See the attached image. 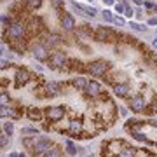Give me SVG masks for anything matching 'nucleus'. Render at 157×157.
<instances>
[{"label":"nucleus","mask_w":157,"mask_h":157,"mask_svg":"<svg viewBox=\"0 0 157 157\" xmlns=\"http://www.w3.org/2000/svg\"><path fill=\"white\" fill-rule=\"evenodd\" d=\"M110 68V63L108 61H105V59H96V61H91V63L87 65L86 70L91 73V75H94V77H100V75H105L107 73V70Z\"/></svg>","instance_id":"1"},{"label":"nucleus","mask_w":157,"mask_h":157,"mask_svg":"<svg viewBox=\"0 0 157 157\" xmlns=\"http://www.w3.org/2000/svg\"><path fill=\"white\" fill-rule=\"evenodd\" d=\"M68 63V58L65 54L63 51H56V52H52L49 58V66L52 70H59V68H63L65 65Z\"/></svg>","instance_id":"2"},{"label":"nucleus","mask_w":157,"mask_h":157,"mask_svg":"<svg viewBox=\"0 0 157 157\" xmlns=\"http://www.w3.org/2000/svg\"><path fill=\"white\" fill-rule=\"evenodd\" d=\"M7 33L12 40H23V38H25V25H23L21 21L12 23V25L9 26Z\"/></svg>","instance_id":"3"},{"label":"nucleus","mask_w":157,"mask_h":157,"mask_svg":"<svg viewBox=\"0 0 157 157\" xmlns=\"http://www.w3.org/2000/svg\"><path fill=\"white\" fill-rule=\"evenodd\" d=\"M114 38H115V33L110 28L100 26V28L94 32V40H98V42H112Z\"/></svg>","instance_id":"4"},{"label":"nucleus","mask_w":157,"mask_h":157,"mask_svg":"<svg viewBox=\"0 0 157 157\" xmlns=\"http://www.w3.org/2000/svg\"><path fill=\"white\" fill-rule=\"evenodd\" d=\"M47 51L49 49H47L44 44H35V45L32 47V54H33V58L38 59V61H47V59L51 58Z\"/></svg>","instance_id":"5"},{"label":"nucleus","mask_w":157,"mask_h":157,"mask_svg":"<svg viewBox=\"0 0 157 157\" xmlns=\"http://www.w3.org/2000/svg\"><path fill=\"white\" fill-rule=\"evenodd\" d=\"M45 115H47L49 121L58 122L65 117V108L63 107H49L47 110H45Z\"/></svg>","instance_id":"6"},{"label":"nucleus","mask_w":157,"mask_h":157,"mask_svg":"<svg viewBox=\"0 0 157 157\" xmlns=\"http://www.w3.org/2000/svg\"><path fill=\"white\" fill-rule=\"evenodd\" d=\"M52 147V143H51V140H47V138H37L35 140V145H33V154H45V150L51 149Z\"/></svg>","instance_id":"7"},{"label":"nucleus","mask_w":157,"mask_h":157,"mask_svg":"<svg viewBox=\"0 0 157 157\" xmlns=\"http://www.w3.org/2000/svg\"><path fill=\"white\" fill-rule=\"evenodd\" d=\"M30 78H32V75H30L28 70H25V68H18V70H16L14 80H16V86H18V87H21V86H25V84H28Z\"/></svg>","instance_id":"8"},{"label":"nucleus","mask_w":157,"mask_h":157,"mask_svg":"<svg viewBox=\"0 0 157 157\" xmlns=\"http://www.w3.org/2000/svg\"><path fill=\"white\" fill-rule=\"evenodd\" d=\"M129 108L133 110V112H143V108H145V100H143V96H135V98H131L129 101Z\"/></svg>","instance_id":"9"},{"label":"nucleus","mask_w":157,"mask_h":157,"mask_svg":"<svg viewBox=\"0 0 157 157\" xmlns=\"http://www.w3.org/2000/svg\"><path fill=\"white\" fill-rule=\"evenodd\" d=\"M61 26H63L66 32H72L73 26H75V19L72 14H61Z\"/></svg>","instance_id":"10"},{"label":"nucleus","mask_w":157,"mask_h":157,"mask_svg":"<svg viewBox=\"0 0 157 157\" xmlns=\"http://www.w3.org/2000/svg\"><path fill=\"white\" fill-rule=\"evenodd\" d=\"M44 45L49 49V47H54V45H58V44H61V38L58 35H54V33H47V35L44 37Z\"/></svg>","instance_id":"11"},{"label":"nucleus","mask_w":157,"mask_h":157,"mask_svg":"<svg viewBox=\"0 0 157 157\" xmlns=\"http://www.w3.org/2000/svg\"><path fill=\"white\" fill-rule=\"evenodd\" d=\"M45 91H47L49 96H59V93H61V86H59L58 82L49 80V82H45Z\"/></svg>","instance_id":"12"},{"label":"nucleus","mask_w":157,"mask_h":157,"mask_svg":"<svg viewBox=\"0 0 157 157\" xmlns=\"http://www.w3.org/2000/svg\"><path fill=\"white\" fill-rule=\"evenodd\" d=\"M86 91L89 96H98V94H101V86L96 82V80H89V84H87Z\"/></svg>","instance_id":"13"},{"label":"nucleus","mask_w":157,"mask_h":157,"mask_svg":"<svg viewBox=\"0 0 157 157\" xmlns=\"http://www.w3.org/2000/svg\"><path fill=\"white\" fill-rule=\"evenodd\" d=\"M87 84H89V80L84 78V77H75L73 80H72V86L75 87L77 91H86Z\"/></svg>","instance_id":"14"},{"label":"nucleus","mask_w":157,"mask_h":157,"mask_svg":"<svg viewBox=\"0 0 157 157\" xmlns=\"http://www.w3.org/2000/svg\"><path fill=\"white\" fill-rule=\"evenodd\" d=\"M26 115H28V119L30 121H35V122H40L42 121V110L40 108H28V112H26Z\"/></svg>","instance_id":"15"},{"label":"nucleus","mask_w":157,"mask_h":157,"mask_svg":"<svg viewBox=\"0 0 157 157\" xmlns=\"http://www.w3.org/2000/svg\"><path fill=\"white\" fill-rule=\"evenodd\" d=\"M114 93H115V96H121V98H124V96H128L129 94V86L128 84H115L114 86Z\"/></svg>","instance_id":"16"},{"label":"nucleus","mask_w":157,"mask_h":157,"mask_svg":"<svg viewBox=\"0 0 157 157\" xmlns=\"http://www.w3.org/2000/svg\"><path fill=\"white\" fill-rule=\"evenodd\" d=\"M68 133L73 136H77L82 133V122L80 121H72L70 124H68Z\"/></svg>","instance_id":"17"},{"label":"nucleus","mask_w":157,"mask_h":157,"mask_svg":"<svg viewBox=\"0 0 157 157\" xmlns=\"http://www.w3.org/2000/svg\"><path fill=\"white\" fill-rule=\"evenodd\" d=\"M129 26H131V30H135V32H140V33L147 32V26H145V25H140V23H136V21H129Z\"/></svg>","instance_id":"18"},{"label":"nucleus","mask_w":157,"mask_h":157,"mask_svg":"<svg viewBox=\"0 0 157 157\" xmlns=\"http://www.w3.org/2000/svg\"><path fill=\"white\" fill-rule=\"evenodd\" d=\"M65 145H66V152H68L70 155H77V152L80 150V149H77V147H75V145H73L72 142H68V140L65 142Z\"/></svg>","instance_id":"19"},{"label":"nucleus","mask_w":157,"mask_h":157,"mask_svg":"<svg viewBox=\"0 0 157 157\" xmlns=\"http://www.w3.org/2000/svg\"><path fill=\"white\" fill-rule=\"evenodd\" d=\"M26 4H28V7L30 9H38L40 5H42V0H26Z\"/></svg>","instance_id":"20"},{"label":"nucleus","mask_w":157,"mask_h":157,"mask_svg":"<svg viewBox=\"0 0 157 157\" xmlns=\"http://www.w3.org/2000/svg\"><path fill=\"white\" fill-rule=\"evenodd\" d=\"M4 133L9 136H12L14 133V128H12V122H4Z\"/></svg>","instance_id":"21"},{"label":"nucleus","mask_w":157,"mask_h":157,"mask_svg":"<svg viewBox=\"0 0 157 157\" xmlns=\"http://www.w3.org/2000/svg\"><path fill=\"white\" fill-rule=\"evenodd\" d=\"M7 143H9V135H0V145H2V149H5L7 147Z\"/></svg>","instance_id":"22"},{"label":"nucleus","mask_w":157,"mask_h":157,"mask_svg":"<svg viewBox=\"0 0 157 157\" xmlns=\"http://www.w3.org/2000/svg\"><path fill=\"white\" fill-rule=\"evenodd\" d=\"M103 19H105V21H114L112 12H110V11H103Z\"/></svg>","instance_id":"23"},{"label":"nucleus","mask_w":157,"mask_h":157,"mask_svg":"<svg viewBox=\"0 0 157 157\" xmlns=\"http://www.w3.org/2000/svg\"><path fill=\"white\" fill-rule=\"evenodd\" d=\"M21 133H25V135H35L37 129H35V128H23Z\"/></svg>","instance_id":"24"},{"label":"nucleus","mask_w":157,"mask_h":157,"mask_svg":"<svg viewBox=\"0 0 157 157\" xmlns=\"http://www.w3.org/2000/svg\"><path fill=\"white\" fill-rule=\"evenodd\" d=\"M2 25H4V26H11V25H12V23H11V18H9V16H2Z\"/></svg>","instance_id":"25"},{"label":"nucleus","mask_w":157,"mask_h":157,"mask_svg":"<svg viewBox=\"0 0 157 157\" xmlns=\"http://www.w3.org/2000/svg\"><path fill=\"white\" fill-rule=\"evenodd\" d=\"M84 11H86V14H89V16H96V9L94 7H86V5H84Z\"/></svg>","instance_id":"26"},{"label":"nucleus","mask_w":157,"mask_h":157,"mask_svg":"<svg viewBox=\"0 0 157 157\" xmlns=\"http://www.w3.org/2000/svg\"><path fill=\"white\" fill-rule=\"evenodd\" d=\"M114 23L117 25V26H122V25H126V19H124V18H115Z\"/></svg>","instance_id":"27"},{"label":"nucleus","mask_w":157,"mask_h":157,"mask_svg":"<svg viewBox=\"0 0 157 157\" xmlns=\"http://www.w3.org/2000/svg\"><path fill=\"white\" fill-rule=\"evenodd\" d=\"M124 5H126V16H128V18H131V16H133V12H135V11H133V9L129 7L128 4H124Z\"/></svg>","instance_id":"28"},{"label":"nucleus","mask_w":157,"mask_h":157,"mask_svg":"<svg viewBox=\"0 0 157 157\" xmlns=\"http://www.w3.org/2000/svg\"><path fill=\"white\" fill-rule=\"evenodd\" d=\"M147 25H152V26H157V18H150L149 21H147Z\"/></svg>","instance_id":"29"},{"label":"nucleus","mask_w":157,"mask_h":157,"mask_svg":"<svg viewBox=\"0 0 157 157\" xmlns=\"http://www.w3.org/2000/svg\"><path fill=\"white\" fill-rule=\"evenodd\" d=\"M5 101H9V96L5 94V91H2V105H5Z\"/></svg>","instance_id":"30"},{"label":"nucleus","mask_w":157,"mask_h":157,"mask_svg":"<svg viewBox=\"0 0 157 157\" xmlns=\"http://www.w3.org/2000/svg\"><path fill=\"white\" fill-rule=\"evenodd\" d=\"M2 70H5V68H9V63L5 61V59H2V66H0Z\"/></svg>","instance_id":"31"},{"label":"nucleus","mask_w":157,"mask_h":157,"mask_svg":"<svg viewBox=\"0 0 157 157\" xmlns=\"http://www.w3.org/2000/svg\"><path fill=\"white\" fill-rule=\"evenodd\" d=\"M145 7H147V9H154V7H155V5H154L152 2H145Z\"/></svg>","instance_id":"32"},{"label":"nucleus","mask_w":157,"mask_h":157,"mask_svg":"<svg viewBox=\"0 0 157 157\" xmlns=\"http://www.w3.org/2000/svg\"><path fill=\"white\" fill-rule=\"evenodd\" d=\"M19 155H23V154H18V152H12V154H11V157H19Z\"/></svg>","instance_id":"33"},{"label":"nucleus","mask_w":157,"mask_h":157,"mask_svg":"<svg viewBox=\"0 0 157 157\" xmlns=\"http://www.w3.org/2000/svg\"><path fill=\"white\" fill-rule=\"evenodd\" d=\"M103 2H105L107 5H112V4H114V0H103Z\"/></svg>","instance_id":"34"},{"label":"nucleus","mask_w":157,"mask_h":157,"mask_svg":"<svg viewBox=\"0 0 157 157\" xmlns=\"http://www.w3.org/2000/svg\"><path fill=\"white\" fill-rule=\"evenodd\" d=\"M152 45H154V49H157V38L154 40V42H152Z\"/></svg>","instance_id":"35"},{"label":"nucleus","mask_w":157,"mask_h":157,"mask_svg":"<svg viewBox=\"0 0 157 157\" xmlns=\"http://www.w3.org/2000/svg\"><path fill=\"white\" fill-rule=\"evenodd\" d=\"M135 2L138 4V5H142V4H143V0H135Z\"/></svg>","instance_id":"36"},{"label":"nucleus","mask_w":157,"mask_h":157,"mask_svg":"<svg viewBox=\"0 0 157 157\" xmlns=\"http://www.w3.org/2000/svg\"><path fill=\"white\" fill-rule=\"evenodd\" d=\"M154 9H155V12H157V5H155V7H154Z\"/></svg>","instance_id":"37"},{"label":"nucleus","mask_w":157,"mask_h":157,"mask_svg":"<svg viewBox=\"0 0 157 157\" xmlns=\"http://www.w3.org/2000/svg\"><path fill=\"white\" fill-rule=\"evenodd\" d=\"M4 2H5V0H4Z\"/></svg>","instance_id":"38"}]
</instances>
